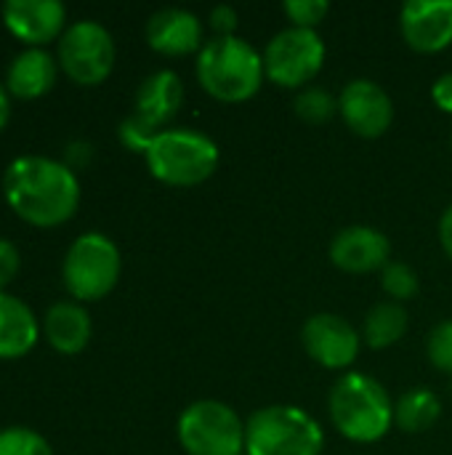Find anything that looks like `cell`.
Returning a JSON list of instances; mask_svg holds the SVG:
<instances>
[{"mask_svg": "<svg viewBox=\"0 0 452 455\" xmlns=\"http://www.w3.org/2000/svg\"><path fill=\"white\" fill-rule=\"evenodd\" d=\"M3 195L21 221L48 229L75 216L80 205V181L67 163L24 155L5 168Z\"/></svg>", "mask_w": 452, "mask_h": 455, "instance_id": "6da1fadb", "label": "cell"}, {"mask_svg": "<svg viewBox=\"0 0 452 455\" xmlns=\"http://www.w3.org/2000/svg\"><path fill=\"white\" fill-rule=\"evenodd\" d=\"M264 75V56L237 35L213 37L197 53V80L202 91L224 104L253 99Z\"/></svg>", "mask_w": 452, "mask_h": 455, "instance_id": "7a4b0ae2", "label": "cell"}, {"mask_svg": "<svg viewBox=\"0 0 452 455\" xmlns=\"http://www.w3.org/2000/svg\"><path fill=\"white\" fill-rule=\"evenodd\" d=\"M333 427L352 443H378L394 424L389 392L365 373H346L330 392Z\"/></svg>", "mask_w": 452, "mask_h": 455, "instance_id": "3957f363", "label": "cell"}, {"mask_svg": "<svg viewBox=\"0 0 452 455\" xmlns=\"http://www.w3.org/2000/svg\"><path fill=\"white\" fill-rule=\"evenodd\" d=\"M149 173L168 187H197L218 165V144L200 131L165 128L144 152Z\"/></svg>", "mask_w": 452, "mask_h": 455, "instance_id": "277c9868", "label": "cell"}, {"mask_svg": "<svg viewBox=\"0 0 452 455\" xmlns=\"http://www.w3.org/2000/svg\"><path fill=\"white\" fill-rule=\"evenodd\" d=\"M322 427L296 405H269L245 424V455H320Z\"/></svg>", "mask_w": 452, "mask_h": 455, "instance_id": "5b68a950", "label": "cell"}, {"mask_svg": "<svg viewBox=\"0 0 452 455\" xmlns=\"http://www.w3.org/2000/svg\"><path fill=\"white\" fill-rule=\"evenodd\" d=\"M120 272H123L120 251L101 232L80 235L69 245L61 267L64 285L69 296L77 301H99L109 296L120 280Z\"/></svg>", "mask_w": 452, "mask_h": 455, "instance_id": "8992f818", "label": "cell"}, {"mask_svg": "<svg viewBox=\"0 0 452 455\" xmlns=\"http://www.w3.org/2000/svg\"><path fill=\"white\" fill-rule=\"evenodd\" d=\"M178 443L186 455H242L245 424L218 400H197L178 419Z\"/></svg>", "mask_w": 452, "mask_h": 455, "instance_id": "52a82bcc", "label": "cell"}, {"mask_svg": "<svg viewBox=\"0 0 452 455\" xmlns=\"http://www.w3.org/2000/svg\"><path fill=\"white\" fill-rule=\"evenodd\" d=\"M59 67L77 85H99L115 67V40L93 19H80L59 37Z\"/></svg>", "mask_w": 452, "mask_h": 455, "instance_id": "ba28073f", "label": "cell"}, {"mask_svg": "<svg viewBox=\"0 0 452 455\" xmlns=\"http://www.w3.org/2000/svg\"><path fill=\"white\" fill-rule=\"evenodd\" d=\"M264 72L282 88H301L314 80L325 64V43L317 29L288 27L264 48Z\"/></svg>", "mask_w": 452, "mask_h": 455, "instance_id": "9c48e42d", "label": "cell"}, {"mask_svg": "<svg viewBox=\"0 0 452 455\" xmlns=\"http://www.w3.org/2000/svg\"><path fill=\"white\" fill-rule=\"evenodd\" d=\"M301 341L306 355L330 371H344L360 357L362 339L349 320L341 315L320 312L312 315L301 328Z\"/></svg>", "mask_w": 452, "mask_h": 455, "instance_id": "30bf717a", "label": "cell"}, {"mask_svg": "<svg viewBox=\"0 0 452 455\" xmlns=\"http://www.w3.org/2000/svg\"><path fill=\"white\" fill-rule=\"evenodd\" d=\"M338 112L344 123L362 139H378L392 128L394 104L392 96L373 80H352L338 96Z\"/></svg>", "mask_w": 452, "mask_h": 455, "instance_id": "8fae6325", "label": "cell"}, {"mask_svg": "<svg viewBox=\"0 0 452 455\" xmlns=\"http://www.w3.org/2000/svg\"><path fill=\"white\" fill-rule=\"evenodd\" d=\"M405 43L418 53H440L452 43V0H408L400 8Z\"/></svg>", "mask_w": 452, "mask_h": 455, "instance_id": "7c38bea8", "label": "cell"}, {"mask_svg": "<svg viewBox=\"0 0 452 455\" xmlns=\"http://www.w3.org/2000/svg\"><path fill=\"white\" fill-rule=\"evenodd\" d=\"M0 13L5 29L29 48H40L64 35L67 8L59 0H5Z\"/></svg>", "mask_w": 452, "mask_h": 455, "instance_id": "4fadbf2b", "label": "cell"}, {"mask_svg": "<svg viewBox=\"0 0 452 455\" xmlns=\"http://www.w3.org/2000/svg\"><path fill=\"white\" fill-rule=\"evenodd\" d=\"M392 243L376 227H346L330 243V261L349 275H368L378 272L389 264Z\"/></svg>", "mask_w": 452, "mask_h": 455, "instance_id": "5bb4252c", "label": "cell"}, {"mask_svg": "<svg viewBox=\"0 0 452 455\" xmlns=\"http://www.w3.org/2000/svg\"><path fill=\"white\" fill-rule=\"evenodd\" d=\"M147 43L152 51L163 56H186L200 53L202 43V24L186 8H160L147 21Z\"/></svg>", "mask_w": 452, "mask_h": 455, "instance_id": "9a60e30c", "label": "cell"}, {"mask_svg": "<svg viewBox=\"0 0 452 455\" xmlns=\"http://www.w3.org/2000/svg\"><path fill=\"white\" fill-rule=\"evenodd\" d=\"M184 104V83L173 69L152 72L136 91V117L152 131H165V125L178 115Z\"/></svg>", "mask_w": 452, "mask_h": 455, "instance_id": "2e32d148", "label": "cell"}, {"mask_svg": "<svg viewBox=\"0 0 452 455\" xmlns=\"http://www.w3.org/2000/svg\"><path fill=\"white\" fill-rule=\"evenodd\" d=\"M56 59L43 48H24L5 72V88L16 99H40L56 85Z\"/></svg>", "mask_w": 452, "mask_h": 455, "instance_id": "e0dca14e", "label": "cell"}, {"mask_svg": "<svg viewBox=\"0 0 452 455\" xmlns=\"http://www.w3.org/2000/svg\"><path fill=\"white\" fill-rule=\"evenodd\" d=\"M43 333L48 344L61 355H80L93 333L91 315L77 301H59L43 317Z\"/></svg>", "mask_w": 452, "mask_h": 455, "instance_id": "ac0fdd59", "label": "cell"}, {"mask_svg": "<svg viewBox=\"0 0 452 455\" xmlns=\"http://www.w3.org/2000/svg\"><path fill=\"white\" fill-rule=\"evenodd\" d=\"M40 336V325L32 309L11 296L0 293V360H19L27 357Z\"/></svg>", "mask_w": 452, "mask_h": 455, "instance_id": "d6986e66", "label": "cell"}, {"mask_svg": "<svg viewBox=\"0 0 452 455\" xmlns=\"http://www.w3.org/2000/svg\"><path fill=\"white\" fill-rule=\"evenodd\" d=\"M408 325H410V317L402 304L381 301L365 317V344L370 349L394 347L408 333Z\"/></svg>", "mask_w": 452, "mask_h": 455, "instance_id": "ffe728a7", "label": "cell"}, {"mask_svg": "<svg viewBox=\"0 0 452 455\" xmlns=\"http://www.w3.org/2000/svg\"><path fill=\"white\" fill-rule=\"evenodd\" d=\"M442 416V403L429 389H413L402 395L394 405V421L402 432L418 435L432 429Z\"/></svg>", "mask_w": 452, "mask_h": 455, "instance_id": "44dd1931", "label": "cell"}, {"mask_svg": "<svg viewBox=\"0 0 452 455\" xmlns=\"http://www.w3.org/2000/svg\"><path fill=\"white\" fill-rule=\"evenodd\" d=\"M296 115L304 120V123H312V125H320V123H328L336 112H338V99H333L325 88H304L296 101Z\"/></svg>", "mask_w": 452, "mask_h": 455, "instance_id": "7402d4cb", "label": "cell"}, {"mask_svg": "<svg viewBox=\"0 0 452 455\" xmlns=\"http://www.w3.org/2000/svg\"><path fill=\"white\" fill-rule=\"evenodd\" d=\"M381 288H384L397 304H402V301H410V299L418 296L421 283H418V275H416L413 267H408V264H402V261H389V264L381 269Z\"/></svg>", "mask_w": 452, "mask_h": 455, "instance_id": "603a6c76", "label": "cell"}, {"mask_svg": "<svg viewBox=\"0 0 452 455\" xmlns=\"http://www.w3.org/2000/svg\"><path fill=\"white\" fill-rule=\"evenodd\" d=\"M0 455H53V448L27 427H8L0 432Z\"/></svg>", "mask_w": 452, "mask_h": 455, "instance_id": "cb8c5ba5", "label": "cell"}, {"mask_svg": "<svg viewBox=\"0 0 452 455\" xmlns=\"http://www.w3.org/2000/svg\"><path fill=\"white\" fill-rule=\"evenodd\" d=\"M426 355L437 371L452 376V320H442L440 325L432 328L426 339Z\"/></svg>", "mask_w": 452, "mask_h": 455, "instance_id": "d4e9b609", "label": "cell"}, {"mask_svg": "<svg viewBox=\"0 0 452 455\" xmlns=\"http://www.w3.org/2000/svg\"><path fill=\"white\" fill-rule=\"evenodd\" d=\"M285 13L293 21V27L301 29H314L330 11L328 0H285Z\"/></svg>", "mask_w": 452, "mask_h": 455, "instance_id": "484cf974", "label": "cell"}, {"mask_svg": "<svg viewBox=\"0 0 452 455\" xmlns=\"http://www.w3.org/2000/svg\"><path fill=\"white\" fill-rule=\"evenodd\" d=\"M120 141L131 149V152H147L149 149V144H152V139L157 136V131H152L149 125H144L136 115H131V117H125L123 123H120Z\"/></svg>", "mask_w": 452, "mask_h": 455, "instance_id": "4316f807", "label": "cell"}, {"mask_svg": "<svg viewBox=\"0 0 452 455\" xmlns=\"http://www.w3.org/2000/svg\"><path fill=\"white\" fill-rule=\"evenodd\" d=\"M16 275H19V251L11 240L0 237V293H5V288L13 283Z\"/></svg>", "mask_w": 452, "mask_h": 455, "instance_id": "83f0119b", "label": "cell"}, {"mask_svg": "<svg viewBox=\"0 0 452 455\" xmlns=\"http://www.w3.org/2000/svg\"><path fill=\"white\" fill-rule=\"evenodd\" d=\"M237 24H240V16H237V11H234L232 5H216V8L210 11V27H213V32H216V37H229V35H234Z\"/></svg>", "mask_w": 452, "mask_h": 455, "instance_id": "f1b7e54d", "label": "cell"}, {"mask_svg": "<svg viewBox=\"0 0 452 455\" xmlns=\"http://www.w3.org/2000/svg\"><path fill=\"white\" fill-rule=\"evenodd\" d=\"M432 99L442 112L452 115V72H445L442 77H437V83L432 85Z\"/></svg>", "mask_w": 452, "mask_h": 455, "instance_id": "f546056e", "label": "cell"}, {"mask_svg": "<svg viewBox=\"0 0 452 455\" xmlns=\"http://www.w3.org/2000/svg\"><path fill=\"white\" fill-rule=\"evenodd\" d=\"M440 243H442L445 253L450 256L452 261V205L442 213V219H440Z\"/></svg>", "mask_w": 452, "mask_h": 455, "instance_id": "4dcf8cb0", "label": "cell"}, {"mask_svg": "<svg viewBox=\"0 0 452 455\" xmlns=\"http://www.w3.org/2000/svg\"><path fill=\"white\" fill-rule=\"evenodd\" d=\"M8 120H11V93L5 83H0V131L8 125Z\"/></svg>", "mask_w": 452, "mask_h": 455, "instance_id": "1f68e13d", "label": "cell"}, {"mask_svg": "<svg viewBox=\"0 0 452 455\" xmlns=\"http://www.w3.org/2000/svg\"><path fill=\"white\" fill-rule=\"evenodd\" d=\"M450 144H452V139H450Z\"/></svg>", "mask_w": 452, "mask_h": 455, "instance_id": "d6a6232c", "label": "cell"}, {"mask_svg": "<svg viewBox=\"0 0 452 455\" xmlns=\"http://www.w3.org/2000/svg\"><path fill=\"white\" fill-rule=\"evenodd\" d=\"M242 455H245V453H242Z\"/></svg>", "mask_w": 452, "mask_h": 455, "instance_id": "836d02e7", "label": "cell"}]
</instances>
